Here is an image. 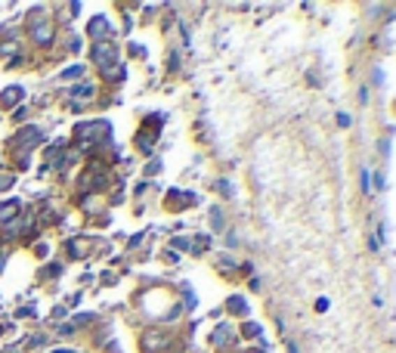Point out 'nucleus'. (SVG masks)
Segmentation results:
<instances>
[{"mask_svg": "<svg viewBox=\"0 0 396 353\" xmlns=\"http://www.w3.org/2000/svg\"><path fill=\"white\" fill-rule=\"evenodd\" d=\"M93 62H96L99 69L115 66V44L112 41H99V44L93 47Z\"/></svg>", "mask_w": 396, "mask_h": 353, "instance_id": "nucleus-1", "label": "nucleus"}, {"mask_svg": "<svg viewBox=\"0 0 396 353\" xmlns=\"http://www.w3.org/2000/svg\"><path fill=\"white\" fill-rule=\"evenodd\" d=\"M34 16H38V13H34ZM31 38L47 47L50 41H53V22H47L44 16H38V22H31Z\"/></svg>", "mask_w": 396, "mask_h": 353, "instance_id": "nucleus-2", "label": "nucleus"}, {"mask_svg": "<svg viewBox=\"0 0 396 353\" xmlns=\"http://www.w3.org/2000/svg\"><path fill=\"white\" fill-rule=\"evenodd\" d=\"M170 338L161 335V331H146V338H142V350L146 353H161L164 347H168Z\"/></svg>", "mask_w": 396, "mask_h": 353, "instance_id": "nucleus-3", "label": "nucleus"}, {"mask_svg": "<svg viewBox=\"0 0 396 353\" xmlns=\"http://www.w3.org/2000/svg\"><path fill=\"white\" fill-rule=\"evenodd\" d=\"M87 31H90V38H112V25H109V19L105 16L93 19V22L87 25Z\"/></svg>", "mask_w": 396, "mask_h": 353, "instance_id": "nucleus-4", "label": "nucleus"}, {"mask_svg": "<svg viewBox=\"0 0 396 353\" xmlns=\"http://www.w3.org/2000/svg\"><path fill=\"white\" fill-rule=\"evenodd\" d=\"M229 344H233V329L229 326L214 329V347H229Z\"/></svg>", "mask_w": 396, "mask_h": 353, "instance_id": "nucleus-5", "label": "nucleus"}, {"mask_svg": "<svg viewBox=\"0 0 396 353\" xmlns=\"http://www.w3.org/2000/svg\"><path fill=\"white\" fill-rule=\"evenodd\" d=\"M226 310H233L235 316H248V304H244V298H239V294H233L226 301Z\"/></svg>", "mask_w": 396, "mask_h": 353, "instance_id": "nucleus-6", "label": "nucleus"}, {"mask_svg": "<svg viewBox=\"0 0 396 353\" xmlns=\"http://www.w3.org/2000/svg\"><path fill=\"white\" fill-rule=\"evenodd\" d=\"M19 99H22V87H6V93L0 96V103H3V106H16Z\"/></svg>", "mask_w": 396, "mask_h": 353, "instance_id": "nucleus-7", "label": "nucleus"}, {"mask_svg": "<svg viewBox=\"0 0 396 353\" xmlns=\"http://www.w3.org/2000/svg\"><path fill=\"white\" fill-rule=\"evenodd\" d=\"M19 205H16V201H6V205L3 208H0V223H10V217H19Z\"/></svg>", "mask_w": 396, "mask_h": 353, "instance_id": "nucleus-8", "label": "nucleus"}, {"mask_svg": "<svg viewBox=\"0 0 396 353\" xmlns=\"http://www.w3.org/2000/svg\"><path fill=\"white\" fill-rule=\"evenodd\" d=\"M68 93H71V96H87L90 99L93 96V84H78V87H71Z\"/></svg>", "mask_w": 396, "mask_h": 353, "instance_id": "nucleus-9", "label": "nucleus"}, {"mask_svg": "<svg viewBox=\"0 0 396 353\" xmlns=\"http://www.w3.org/2000/svg\"><path fill=\"white\" fill-rule=\"evenodd\" d=\"M242 335L244 338H261V326H257V322H244V329H242Z\"/></svg>", "mask_w": 396, "mask_h": 353, "instance_id": "nucleus-10", "label": "nucleus"}, {"mask_svg": "<svg viewBox=\"0 0 396 353\" xmlns=\"http://www.w3.org/2000/svg\"><path fill=\"white\" fill-rule=\"evenodd\" d=\"M337 124H341V127H350V124H353V115H350V112H337Z\"/></svg>", "mask_w": 396, "mask_h": 353, "instance_id": "nucleus-11", "label": "nucleus"}, {"mask_svg": "<svg viewBox=\"0 0 396 353\" xmlns=\"http://www.w3.org/2000/svg\"><path fill=\"white\" fill-rule=\"evenodd\" d=\"M220 270H233V266H235V261H233V257H229V254H220Z\"/></svg>", "mask_w": 396, "mask_h": 353, "instance_id": "nucleus-12", "label": "nucleus"}, {"mask_svg": "<svg viewBox=\"0 0 396 353\" xmlns=\"http://www.w3.org/2000/svg\"><path fill=\"white\" fill-rule=\"evenodd\" d=\"M13 180H16V177H13V174H3V171H0V189H3V186H10Z\"/></svg>", "mask_w": 396, "mask_h": 353, "instance_id": "nucleus-13", "label": "nucleus"}, {"mask_svg": "<svg viewBox=\"0 0 396 353\" xmlns=\"http://www.w3.org/2000/svg\"><path fill=\"white\" fill-rule=\"evenodd\" d=\"M359 183H362V192H372V189H369V171H362V177H359Z\"/></svg>", "mask_w": 396, "mask_h": 353, "instance_id": "nucleus-14", "label": "nucleus"}, {"mask_svg": "<svg viewBox=\"0 0 396 353\" xmlns=\"http://www.w3.org/2000/svg\"><path fill=\"white\" fill-rule=\"evenodd\" d=\"M217 189L223 192V196H233V189H229V183H226V180H220V183H217Z\"/></svg>", "mask_w": 396, "mask_h": 353, "instance_id": "nucleus-15", "label": "nucleus"}, {"mask_svg": "<svg viewBox=\"0 0 396 353\" xmlns=\"http://www.w3.org/2000/svg\"><path fill=\"white\" fill-rule=\"evenodd\" d=\"M81 71H84V66H75V69H68L62 78H78V75H81Z\"/></svg>", "mask_w": 396, "mask_h": 353, "instance_id": "nucleus-16", "label": "nucleus"}, {"mask_svg": "<svg viewBox=\"0 0 396 353\" xmlns=\"http://www.w3.org/2000/svg\"><path fill=\"white\" fill-rule=\"evenodd\" d=\"M226 245H229V248H235V245H239V236L229 233V236H226Z\"/></svg>", "mask_w": 396, "mask_h": 353, "instance_id": "nucleus-17", "label": "nucleus"}, {"mask_svg": "<svg viewBox=\"0 0 396 353\" xmlns=\"http://www.w3.org/2000/svg\"><path fill=\"white\" fill-rule=\"evenodd\" d=\"M211 220H214V229H220V226H223V217H220V211H214V217H211Z\"/></svg>", "mask_w": 396, "mask_h": 353, "instance_id": "nucleus-18", "label": "nucleus"}, {"mask_svg": "<svg viewBox=\"0 0 396 353\" xmlns=\"http://www.w3.org/2000/svg\"><path fill=\"white\" fill-rule=\"evenodd\" d=\"M374 183H378V189H384V186H387V180H384V174H374Z\"/></svg>", "mask_w": 396, "mask_h": 353, "instance_id": "nucleus-19", "label": "nucleus"}, {"mask_svg": "<svg viewBox=\"0 0 396 353\" xmlns=\"http://www.w3.org/2000/svg\"><path fill=\"white\" fill-rule=\"evenodd\" d=\"M242 273H244V276H251V273H254V264H251V261L242 264Z\"/></svg>", "mask_w": 396, "mask_h": 353, "instance_id": "nucleus-20", "label": "nucleus"}]
</instances>
